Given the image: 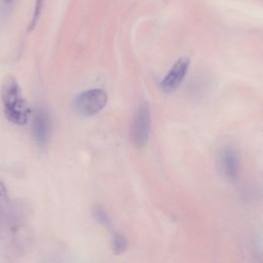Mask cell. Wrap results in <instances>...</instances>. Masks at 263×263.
<instances>
[{
  "instance_id": "1",
  "label": "cell",
  "mask_w": 263,
  "mask_h": 263,
  "mask_svg": "<svg viewBox=\"0 0 263 263\" xmlns=\"http://www.w3.org/2000/svg\"><path fill=\"white\" fill-rule=\"evenodd\" d=\"M1 100L5 108V115L15 124H25L28 121L29 110L22 97V90L13 77H6L1 86Z\"/></svg>"
},
{
  "instance_id": "2",
  "label": "cell",
  "mask_w": 263,
  "mask_h": 263,
  "mask_svg": "<svg viewBox=\"0 0 263 263\" xmlns=\"http://www.w3.org/2000/svg\"><path fill=\"white\" fill-rule=\"evenodd\" d=\"M107 101L108 96L104 89H88L76 97L74 108L79 115L89 117L101 112L107 105Z\"/></svg>"
},
{
  "instance_id": "3",
  "label": "cell",
  "mask_w": 263,
  "mask_h": 263,
  "mask_svg": "<svg viewBox=\"0 0 263 263\" xmlns=\"http://www.w3.org/2000/svg\"><path fill=\"white\" fill-rule=\"evenodd\" d=\"M150 125L151 115L149 105L142 103L136 112L132 127V138L137 147H143L148 142Z\"/></svg>"
},
{
  "instance_id": "4",
  "label": "cell",
  "mask_w": 263,
  "mask_h": 263,
  "mask_svg": "<svg viewBox=\"0 0 263 263\" xmlns=\"http://www.w3.org/2000/svg\"><path fill=\"white\" fill-rule=\"evenodd\" d=\"M189 64H190L189 59L185 57L178 59V61L170 69L168 73L164 76V78L160 83V87L163 92L170 93L175 91L179 87V85L182 83L187 73Z\"/></svg>"
},
{
  "instance_id": "5",
  "label": "cell",
  "mask_w": 263,
  "mask_h": 263,
  "mask_svg": "<svg viewBox=\"0 0 263 263\" xmlns=\"http://www.w3.org/2000/svg\"><path fill=\"white\" fill-rule=\"evenodd\" d=\"M32 128L34 138L39 146H44L48 142L49 134H50V122L47 113L42 110H36L33 116Z\"/></svg>"
},
{
  "instance_id": "6",
  "label": "cell",
  "mask_w": 263,
  "mask_h": 263,
  "mask_svg": "<svg viewBox=\"0 0 263 263\" xmlns=\"http://www.w3.org/2000/svg\"><path fill=\"white\" fill-rule=\"evenodd\" d=\"M221 166L224 175L230 181H235L238 175L239 161L237 153L232 148H226L221 154Z\"/></svg>"
},
{
  "instance_id": "7",
  "label": "cell",
  "mask_w": 263,
  "mask_h": 263,
  "mask_svg": "<svg viewBox=\"0 0 263 263\" xmlns=\"http://www.w3.org/2000/svg\"><path fill=\"white\" fill-rule=\"evenodd\" d=\"M93 217L95 219L103 226H105L106 228H110L112 226V220L110 218V216L108 215V213L105 211L104 208L100 206V205H96L93 208Z\"/></svg>"
},
{
  "instance_id": "8",
  "label": "cell",
  "mask_w": 263,
  "mask_h": 263,
  "mask_svg": "<svg viewBox=\"0 0 263 263\" xmlns=\"http://www.w3.org/2000/svg\"><path fill=\"white\" fill-rule=\"evenodd\" d=\"M112 250L115 255H120L124 253L127 249V241L123 235L120 233H114L112 237Z\"/></svg>"
},
{
  "instance_id": "9",
  "label": "cell",
  "mask_w": 263,
  "mask_h": 263,
  "mask_svg": "<svg viewBox=\"0 0 263 263\" xmlns=\"http://www.w3.org/2000/svg\"><path fill=\"white\" fill-rule=\"evenodd\" d=\"M43 4H44V0H36L32 21H31L30 26H29V30H33L35 28V26L37 25V22L39 20V16H40L42 8H43Z\"/></svg>"
},
{
  "instance_id": "10",
  "label": "cell",
  "mask_w": 263,
  "mask_h": 263,
  "mask_svg": "<svg viewBox=\"0 0 263 263\" xmlns=\"http://www.w3.org/2000/svg\"><path fill=\"white\" fill-rule=\"evenodd\" d=\"M0 196L2 198H7L8 197V193H7V189L6 186L4 185V183L2 181H0Z\"/></svg>"
}]
</instances>
